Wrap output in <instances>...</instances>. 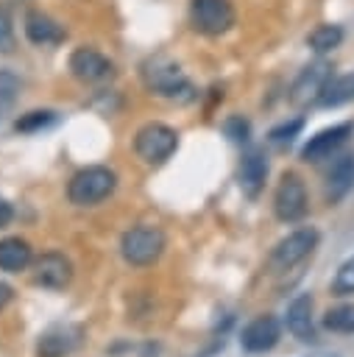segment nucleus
<instances>
[{
  "instance_id": "nucleus-1",
  "label": "nucleus",
  "mask_w": 354,
  "mask_h": 357,
  "mask_svg": "<svg viewBox=\"0 0 354 357\" xmlns=\"http://www.w3.org/2000/svg\"><path fill=\"white\" fill-rule=\"evenodd\" d=\"M117 187V176L114 170L103 167V165H89L81 167L70 184H67V198L75 206H95L100 201H106Z\"/></svg>"
},
{
  "instance_id": "nucleus-2",
  "label": "nucleus",
  "mask_w": 354,
  "mask_h": 357,
  "mask_svg": "<svg viewBox=\"0 0 354 357\" xmlns=\"http://www.w3.org/2000/svg\"><path fill=\"white\" fill-rule=\"evenodd\" d=\"M142 81L153 95L162 98H192V84L181 67L167 56H153L142 64Z\"/></svg>"
},
{
  "instance_id": "nucleus-3",
  "label": "nucleus",
  "mask_w": 354,
  "mask_h": 357,
  "mask_svg": "<svg viewBox=\"0 0 354 357\" xmlns=\"http://www.w3.org/2000/svg\"><path fill=\"white\" fill-rule=\"evenodd\" d=\"M164 231L159 226H134L123 234L120 240V254L128 265H137V268H145V265H153L162 254H164Z\"/></svg>"
},
{
  "instance_id": "nucleus-4",
  "label": "nucleus",
  "mask_w": 354,
  "mask_h": 357,
  "mask_svg": "<svg viewBox=\"0 0 354 357\" xmlns=\"http://www.w3.org/2000/svg\"><path fill=\"white\" fill-rule=\"evenodd\" d=\"M178 148V131L164 123H148L134 137V151L145 165L167 162Z\"/></svg>"
},
{
  "instance_id": "nucleus-5",
  "label": "nucleus",
  "mask_w": 354,
  "mask_h": 357,
  "mask_svg": "<svg viewBox=\"0 0 354 357\" xmlns=\"http://www.w3.org/2000/svg\"><path fill=\"white\" fill-rule=\"evenodd\" d=\"M307 209H309V198H307V187L301 176L284 173L273 192V215L282 223H295L307 215Z\"/></svg>"
},
{
  "instance_id": "nucleus-6",
  "label": "nucleus",
  "mask_w": 354,
  "mask_h": 357,
  "mask_svg": "<svg viewBox=\"0 0 354 357\" xmlns=\"http://www.w3.org/2000/svg\"><path fill=\"white\" fill-rule=\"evenodd\" d=\"M315 245H318V231L312 226H301L276 243V248L270 251V268L273 271H290L293 265L307 259L315 251Z\"/></svg>"
},
{
  "instance_id": "nucleus-7",
  "label": "nucleus",
  "mask_w": 354,
  "mask_h": 357,
  "mask_svg": "<svg viewBox=\"0 0 354 357\" xmlns=\"http://www.w3.org/2000/svg\"><path fill=\"white\" fill-rule=\"evenodd\" d=\"M190 22L198 33L220 36L234 25V6L229 0H192Z\"/></svg>"
},
{
  "instance_id": "nucleus-8",
  "label": "nucleus",
  "mask_w": 354,
  "mask_h": 357,
  "mask_svg": "<svg viewBox=\"0 0 354 357\" xmlns=\"http://www.w3.org/2000/svg\"><path fill=\"white\" fill-rule=\"evenodd\" d=\"M329 78H332V64H329L326 59H315L312 64H307V67L295 75V81H293V86H290V103H293V106L318 103V98H321V92L326 89Z\"/></svg>"
},
{
  "instance_id": "nucleus-9",
  "label": "nucleus",
  "mask_w": 354,
  "mask_h": 357,
  "mask_svg": "<svg viewBox=\"0 0 354 357\" xmlns=\"http://www.w3.org/2000/svg\"><path fill=\"white\" fill-rule=\"evenodd\" d=\"M84 343V326L78 324H56L45 329L36 340V357H67Z\"/></svg>"
},
{
  "instance_id": "nucleus-10",
  "label": "nucleus",
  "mask_w": 354,
  "mask_h": 357,
  "mask_svg": "<svg viewBox=\"0 0 354 357\" xmlns=\"http://www.w3.org/2000/svg\"><path fill=\"white\" fill-rule=\"evenodd\" d=\"M282 337V324L276 315H256L254 321H248L240 332V346L248 354H265L270 351Z\"/></svg>"
},
{
  "instance_id": "nucleus-11",
  "label": "nucleus",
  "mask_w": 354,
  "mask_h": 357,
  "mask_svg": "<svg viewBox=\"0 0 354 357\" xmlns=\"http://www.w3.org/2000/svg\"><path fill=\"white\" fill-rule=\"evenodd\" d=\"M268 156L262 148H248L240 159V167H237V184L243 190L245 198H256L262 190H265V181H268Z\"/></svg>"
},
{
  "instance_id": "nucleus-12",
  "label": "nucleus",
  "mask_w": 354,
  "mask_h": 357,
  "mask_svg": "<svg viewBox=\"0 0 354 357\" xmlns=\"http://www.w3.org/2000/svg\"><path fill=\"white\" fill-rule=\"evenodd\" d=\"M33 279L47 290H64L72 279V262L59 251H47L33 259Z\"/></svg>"
},
{
  "instance_id": "nucleus-13",
  "label": "nucleus",
  "mask_w": 354,
  "mask_h": 357,
  "mask_svg": "<svg viewBox=\"0 0 354 357\" xmlns=\"http://www.w3.org/2000/svg\"><path fill=\"white\" fill-rule=\"evenodd\" d=\"M70 70L84 84H100V81L111 78V73H114L111 61L103 53H98L95 47H75L70 56Z\"/></svg>"
},
{
  "instance_id": "nucleus-14",
  "label": "nucleus",
  "mask_w": 354,
  "mask_h": 357,
  "mask_svg": "<svg viewBox=\"0 0 354 357\" xmlns=\"http://www.w3.org/2000/svg\"><path fill=\"white\" fill-rule=\"evenodd\" d=\"M351 131H354V123H337V126H329V128L318 131L301 148V159L304 162H323V159H329L351 137Z\"/></svg>"
},
{
  "instance_id": "nucleus-15",
  "label": "nucleus",
  "mask_w": 354,
  "mask_h": 357,
  "mask_svg": "<svg viewBox=\"0 0 354 357\" xmlns=\"http://www.w3.org/2000/svg\"><path fill=\"white\" fill-rule=\"evenodd\" d=\"M287 332L301 340V343H315V324H312V296L309 293H298L290 304H287V315H284Z\"/></svg>"
},
{
  "instance_id": "nucleus-16",
  "label": "nucleus",
  "mask_w": 354,
  "mask_h": 357,
  "mask_svg": "<svg viewBox=\"0 0 354 357\" xmlns=\"http://www.w3.org/2000/svg\"><path fill=\"white\" fill-rule=\"evenodd\" d=\"M25 36H28L33 45H59V42H64L67 31H64L56 20H50L47 14H42V11H28V14H25Z\"/></svg>"
},
{
  "instance_id": "nucleus-17",
  "label": "nucleus",
  "mask_w": 354,
  "mask_h": 357,
  "mask_svg": "<svg viewBox=\"0 0 354 357\" xmlns=\"http://www.w3.org/2000/svg\"><path fill=\"white\" fill-rule=\"evenodd\" d=\"M354 187V156H340L326 173V201L337 204Z\"/></svg>"
},
{
  "instance_id": "nucleus-18",
  "label": "nucleus",
  "mask_w": 354,
  "mask_h": 357,
  "mask_svg": "<svg viewBox=\"0 0 354 357\" xmlns=\"http://www.w3.org/2000/svg\"><path fill=\"white\" fill-rule=\"evenodd\" d=\"M33 262V251L28 240L22 237H3L0 240V271L6 273H20Z\"/></svg>"
},
{
  "instance_id": "nucleus-19",
  "label": "nucleus",
  "mask_w": 354,
  "mask_h": 357,
  "mask_svg": "<svg viewBox=\"0 0 354 357\" xmlns=\"http://www.w3.org/2000/svg\"><path fill=\"white\" fill-rule=\"evenodd\" d=\"M348 100H354V73L329 78L326 89H323L321 98H318V106L334 109V106H343V103H348Z\"/></svg>"
},
{
  "instance_id": "nucleus-20",
  "label": "nucleus",
  "mask_w": 354,
  "mask_h": 357,
  "mask_svg": "<svg viewBox=\"0 0 354 357\" xmlns=\"http://www.w3.org/2000/svg\"><path fill=\"white\" fill-rule=\"evenodd\" d=\"M340 42H343V28H340V25H318V28L307 36V45H309L318 56L334 50Z\"/></svg>"
},
{
  "instance_id": "nucleus-21",
  "label": "nucleus",
  "mask_w": 354,
  "mask_h": 357,
  "mask_svg": "<svg viewBox=\"0 0 354 357\" xmlns=\"http://www.w3.org/2000/svg\"><path fill=\"white\" fill-rule=\"evenodd\" d=\"M321 324H323L326 329H332V332L354 335V304H340V307L326 310Z\"/></svg>"
},
{
  "instance_id": "nucleus-22",
  "label": "nucleus",
  "mask_w": 354,
  "mask_h": 357,
  "mask_svg": "<svg viewBox=\"0 0 354 357\" xmlns=\"http://www.w3.org/2000/svg\"><path fill=\"white\" fill-rule=\"evenodd\" d=\"M53 120H56V112H50V109H33V112L22 114V117L14 123V128H17V131H22V134H33V131H39V128L50 126Z\"/></svg>"
},
{
  "instance_id": "nucleus-23",
  "label": "nucleus",
  "mask_w": 354,
  "mask_h": 357,
  "mask_svg": "<svg viewBox=\"0 0 354 357\" xmlns=\"http://www.w3.org/2000/svg\"><path fill=\"white\" fill-rule=\"evenodd\" d=\"M301 128H304V117H295V120H287V123H282V126L270 128L268 139H270L273 145L284 148V145H290V142H293V139L301 134Z\"/></svg>"
},
{
  "instance_id": "nucleus-24",
  "label": "nucleus",
  "mask_w": 354,
  "mask_h": 357,
  "mask_svg": "<svg viewBox=\"0 0 354 357\" xmlns=\"http://www.w3.org/2000/svg\"><path fill=\"white\" fill-rule=\"evenodd\" d=\"M332 293L334 296H351L354 293V257H348L340 268H337V276L332 282Z\"/></svg>"
},
{
  "instance_id": "nucleus-25",
  "label": "nucleus",
  "mask_w": 354,
  "mask_h": 357,
  "mask_svg": "<svg viewBox=\"0 0 354 357\" xmlns=\"http://www.w3.org/2000/svg\"><path fill=\"white\" fill-rule=\"evenodd\" d=\"M17 39H14V20L8 6H0V53H14Z\"/></svg>"
},
{
  "instance_id": "nucleus-26",
  "label": "nucleus",
  "mask_w": 354,
  "mask_h": 357,
  "mask_svg": "<svg viewBox=\"0 0 354 357\" xmlns=\"http://www.w3.org/2000/svg\"><path fill=\"white\" fill-rule=\"evenodd\" d=\"M20 95V78L8 70H0V109L11 106Z\"/></svg>"
},
{
  "instance_id": "nucleus-27",
  "label": "nucleus",
  "mask_w": 354,
  "mask_h": 357,
  "mask_svg": "<svg viewBox=\"0 0 354 357\" xmlns=\"http://www.w3.org/2000/svg\"><path fill=\"white\" fill-rule=\"evenodd\" d=\"M223 131H226V137L231 139V142H248V137H251V126H248V120L245 117H240V114H234V117H229L226 123H223Z\"/></svg>"
},
{
  "instance_id": "nucleus-28",
  "label": "nucleus",
  "mask_w": 354,
  "mask_h": 357,
  "mask_svg": "<svg viewBox=\"0 0 354 357\" xmlns=\"http://www.w3.org/2000/svg\"><path fill=\"white\" fill-rule=\"evenodd\" d=\"M11 218H14V209H11V204H8L6 198H0V229H6V226L11 223Z\"/></svg>"
},
{
  "instance_id": "nucleus-29",
  "label": "nucleus",
  "mask_w": 354,
  "mask_h": 357,
  "mask_svg": "<svg viewBox=\"0 0 354 357\" xmlns=\"http://www.w3.org/2000/svg\"><path fill=\"white\" fill-rule=\"evenodd\" d=\"M11 298H14V287H11V284H6V282H0V310H3Z\"/></svg>"
},
{
  "instance_id": "nucleus-30",
  "label": "nucleus",
  "mask_w": 354,
  "mask_h": 357,
  "mask_svg": "<svg viewBox=\"0 0 354 357\" xmlns=\"http://www.w3.org/2000/svg\"><path fill=\"white\" fill-rule=\"evenodd\" d=\"M315 357H334V354H315Z\"/></svg>"
}]
</instances>
